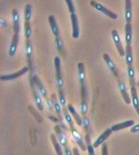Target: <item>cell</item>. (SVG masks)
Here are the masks:
<instances>
[{
  "label": "cell",
  "instance_id": "1",
  "mask_svg": "<svg viewBox=\"0 0 139 155\" xmlns=\"http://www.w3.org/2000/svg\"><path fill=\"white\" fill-rule=\"evenodd\" d=\"M29 82H30L31 92L32 93V95H33V98H34V101L35 104H36L38 109L40 111L43 112L44 110L43 102H42V100L40 98L39 94H38V93L37 92L36 88H35V84L34 83L33 79H32V76L31 75V74H30V76H29Z\"/></svg>",
  "mask_w": 139,
  "mask_h": 155
},
{
  "label": "cell",
  "instance_id": "2",
  "mask_svg": "<svg viewBox=\"0 0 139 155\" xmlns=\"http://www.w3.org/2000/svg\"><path fill=\"white\" fill-rule=\"evenodd\" d=\"M54 68L56 71V83L58 89H62L63 86V80L61 74V60L59 56H55L54 58Z\"/></svg>",
  "mask_w": 139,
  "mask_h": 155
},
{
  "label": "cell",
  "instance_id": "3",
  "mask_svg": "<svg viewBox=\"0 0 139 155\" xmlns=\"http://www.w3.org/2000/svg\"><path fill=\"white\" fill-rule=\"evenodd\" d=\"M90 5H91L93 8H95L97 10H98L99 12L103 13L105 15H106L109 17V18L113 19H116L118 18V15L117 14H116L115 13L112 12L111 10H109L108 8H106L104 7L103 5H102L99 3L95 2V1H91L90 2Z\"/></svg>",
  "mask_w": 139,
  "mask_h": 155
},
{
  "label": "cell",
  "instance_id": "4",
  "mask_svg": "<svg viewBox=\"0 0 139 155\" xmlns=\"http://www.w3.org/2000/svg\"><path fill=\"white\" fill-rule=\"evenodd\" d=\"M50 100L52 101V103H53V107L54 108V110H55L57 115V118L59 119L60 120V123L62 126L63 127H65L64 126V124L63 122V116H62V112H61V104L60 103L58 102V99L57 95L54 93L51 94L50 95Z\"/></svg>",
  "mask_w": 139,
  "mask_h": 155
},
{
  "label": "cell",
  "instance_id": "5",
  "mask_svg": "<svg viewBox=\"0 0 139 155\" xmlns=\"http://www.w3.org/2000/svg\"><path fill=\"white\" fill-rule=\"evenodd\" d=\"M28 70H29V68L28 66H25L15 73L1 75V76H0V79H1L2 81H10V80H15L19 77L22 76L24 74L26 73Z\"/></svg>",
  "mask_w": 139,
  "mask_h": 155
},
{
  "label": "cell",
  "instance_id": "6",
  "mask_svg": "<svg viewBox=\"0 0 139 155\" xmlns=\"http://www.w3.org/2000/svg\"><path fill=\"white\" fill-rule=\"evenodd\" d=\"M112 37L113 38V40H114L115 46L118 51L120 56H125V50L124 49L123 46H122V44L120 40V35L118 33L117 30H113L112 31Z\"/></svg>",
  "mask_w": 139,
  "mask_h": 155
},
{
  "label": "cell",
  "instance_id": "7",
  "mask_svg": "<svg viewBox=\"0 0 139 155\" xmlns=\"http://www.w3.org/2000/svg\"><path fill=\"white\" fill-rule=\"evenodd\" d=\"M103 58L106 62V64H107L108 68L111 71V72L114 74V76L116 78V79L120 78L119 71L117 68V67H116L114 62H113V60L111 59V58L109 57V55L108 54H104L103 55Z\"/></svg>",
  "mask_w": 139,
  "mask_h": 155
},
{
  "label": "cell",
  "instance_id": "8",
  "mask_svg": "<svg viewBox=\"0 0 139 155\" xmlns=\"http://www.w3.org/2000/svg\"><path fill=\"white\" fill-rule=\"evenodd\" d=\"M71 132V135L73 138L74 140L76 142V143L79 145V147L81 148L83 151H85L87 150L86 144H85L83 140L82 136L81 135L79 132L76 130V128L74 127L73 128L70 129Z\"/></svg>",
  "mask_w": 139,
  "mask_h": 155
},
{
  "label": "cell",
  "instance_id": "9",
  "mask_svg": "<svg viewBox=\"0 0 139 155\" xmlns=\"http://www.w3.org/2000/svg\"><path fill=\"white\" fill-rule=\"evenodd\" d=\"M25 54L27 58L28 67L30 70V73L32 70V46L30 40L26 41V47H25Z\"/></svg>",
  "mask_w": 139,
  "mask_h": 155
},
{
  "label": "cell",
  "instance_id": "10",
  "mask_svg": "<svg viewBox=\"0 0 139 155\" xmlns=\"http://www.w3.org/2000/svg\"><path fill=\"white\" fill-rule=\"evenodd\" d=\"M117 82H118L119 90L120 92V94L122 96V98L124 99V101L127 104H130L131 103V99L127 92V88H126L124 83L122 81L120 78H117Z\"/></svg>",
  "mask_w": 139,
  "mask_h": 155
},
{
  "label": "cell",
  "instance_id": "11",
  "mask_svg": "<svg viewBox=\"0 0 139 155\" xmlns=\"http://www.w3.org/2000/svg\"><path fill=\"white\" fill-rule=\"evenodd\" d=\"M12 17L13 21V30L14 34H19L20 33V15L17 9H13L12 12Z\"/></svg>",
  "mask_w": 139,
  "mask_h": 155
},
{
  "label": "cell",
  "instance_id": "12",
  "mask_svg": "<svg viewBox=\"0 0 139 155\" xmlns=\"http://www.w3.org/2000/svg\"><path fill=\"white\" fill-rule=\"evenodd\" d=\"M77 70H78V78L80 83L81 89L86 88L85 85V67L82 62H80L77 65Z\"/></svg>",
  "mask_w": 139,
  "mask_h": 155
},
{
  "label": "cell",
  "instance_id": "13",
  "mask_svg": "<svg viewBox=\"0 0 139 155\" xmlns=\"http://www.w3.org/2000/svg\"><path fill=\"white\" fill-rule=\"evenodd\" d=\"M71 20L72 24V37L74 39H77L79 36V28L78 19L75 14H71Z\"/></svg>",
  "mask_w": 139,
  "mask_h": 155
},
{
  "label": "cell",
  "instance_id": "14",
  "mask_svg": "<svg viewBox=\"0 0 139 155\" xmlns=\"http://www.w3.org/2000/svg\"><path fill=\"white\" fill-rule=\"evenodd\" d=\"M54 130L55 133L57 134L58 139H59V143L61 145H62L63 147L67 146V140L65 135H64L63 131L61 129V126L59 124H56L54 127Z\"/></svg>",
  "mask_w": 139,
  "mask_h": 155
},
{
  "label": "cell",
  "instance_id": "15",
  "mask_svg": "<svg viewBox=\"0 0 139 155\" xmlns=\"http://www.w3.org/2000/svg\"><path fill=\"white\" fill-rule=\"evenodd\" d=\"M112 130L111 128H107L106 130H104V132L99 136V137L97 138V140L93 143V147L94 148H98L99 147L100 145L103 143L107 138L110 136V134H112Z\"/></svg>",
  "mask_w": 139,
  "mask_h": 155
},
{
  "label": "cell",
  "instance_id": "16",
  "mask_svg": "<svg viewBox=\"0 0 139 155\" xmlns=\"http://www.w3.org/2000/svg\"><path fill=\"white\" fill-rule=\"evenodd\" d=\"M32 79H33V81H34L35 86L37 87L38 90H39L40 93L41 94V95L43 96V98L44 99L48 98L47 90L44 88V86H43V83H42L40 79L39 78V77H38L37 75H34L32 76Z\"/></svg>",
  "mask_w": 139,
  "mask_h": 155
},
{
  "label": "cell",
  "instance_id": "17",
  "mask_svg": "<svg viewBox=\"0 0 139 155\" xmlns=\"http://www.w3.org/2000/svg\"><path fill=\"white\" fill-rule=\"evenodd\" d=\"M134 124V120H127V121L120 122V123L116 124L114 125H113L111 127V130L112 132L119 131V130H123V129H125L127 128L130 127H132V126H133Z\"/></svg>",
  "mask_w": 139,
  "mask_h": 155
},
{
  "label": "cell",
  "instance_id": "18",
  "mask_svg": "<svg viewBox=\"0 0 139 155\" xmlns=\"http://www.w3.org/2000/svg\"><path fill=\"white\" fill-rule=\"evenodd\" d=\"M18 42H19V34H14V35H13L10 46H9V56L10 57H13L15 55L16 50H17Z\"/></svg>",
  "mask_w": 139,
  "mask_h": 155
},
{
  "label": "cell",
  "instance_id": "19",
  "mask_svg": "<svg viewBox=\"0 0 139 155\" xmlns=\"http://www.w3.org/2000/svg\"><path fill=\"white\" fill-rule=\"evenodd\" d=\"M67 108L68 109V110H69V112L71 113V114L74 120H75V122H76V124L78 126H79V127H81V126L82 125V118H81L79 114L77 113L75 108L73 107L71 104H68L67 106Z\"/></svg>",
  "mask_w": 139,
  "mask_h": 155
},
{
  "label": "cell",
  "instance_id": "20",
  "mask_svg": "<svg viewBox=\"0 0 139 155\" xmlns=\"http://www.w3.org/2000/svg\"><path fill=\"white\" fill-rule=\"evenodd\" d=\"M132 19V2L130 0L125 1V19L127 24H130Z\"/></svg>",
  "mask_w": 139,
  "mask_h": 155
},
{
  "label": "cell",
  "instance_id": "21",
  "mask_svg": "<svg viewBox=\"0 0 139 155\" xmlns=\"http://www.w3.org/2000/svg\"><path fill=\"white\" fill-rule=\"evenodd\" d=\"M48 22H49L52 32H53V34L54 35V36L59 37L60 34L59 29L56 22L55 18H54L53 15H49V17H48Z\"/></svg>",
  "mask_w": 139,
  "mask_h": 155
},
{
  "label": "cell",
  "instance_id": "22",
  "mask_svg": "<svg viewBox=\"0 0 139 155\" xmlns=\"http://www.w3.org/2000/svg\"><path fill=\"white\" fill-rule=\"evenodd\" d=\"M125 56H126V63L127 66L133 65V56H132V50L131 44H127L125 49Z\"/></svg>",
  "mask_w": 139,
  "mask_h": 155
},
{
  "label": "cell",
  "instance_id": "23",
  "mask_svg": "<svg viewBox=\"0 0 139 155\" xmlns=\"http://www.w3.org/2000/svg\"><path fill=\"white\" fill-rule=\"evenodd\" d=\"M50 140L52 142V144H53V145L54 146V150H55L57 154V155H63V153L62 148H61V144L57 141L55 135L53 134H51L50 135Z\"/></svg>",
  "mask_w": 139,
  "mask_h": 155
},
{
  "label": "cell",
  "instance_id": "24",
  "mask_svg": "<svg viewBox=\"0 0 139 155\" xmlns=\"http://www.w3.org/2000/svg\"><path fill=\"white\" fill-rule=\"evenodd\" d=\"M132 38V28L131 24H127L125 25V41L127 44H131Z\"/></svg>",
  "mask_w": 139,
  "mask_h": 155
},
{
  "label": "cell",
  "instance_id": "25",
  "mask_svg": "<svg viewBox=\"0 0 139 155\" xmlns=\"http://www.w3.org/2000/svg\"><path fill=\"white\" fill-rule=\"evenodd\" d=\"M128 70V75L129 78V82H130V87H135L136 86V82H135V72L134 68L133 65L129 66L127 68Z\"/></svg>",
  "mask_w": 139,
  "mask_h": 155
},
{
  "label": "cell",
  "instance_id": "26",
  "mask_svg": "<svg viewBox=\"0 0 139 155\" xmlns=\"http://www.w3.org/2000/svg\"><path fill=\"white\" fill-rule=\"evenodd\" d=\"M63 112L64 117V118H65V120L67 121V124H69L70 129L73 128L75 127H74L73 118L71 117V116L69 114V110H68V109L66 106H64V107H63Z\"/></svg>",
  "mask_w": 139,
  "mask_h": 155
},
{
  "label": "cell",
  "instance_id": "27",
  "mask_svg": "<svg viewBox=\"0 0 139 155\" xmlns=\"http://www.w3.org/2000/svg\"><path fill=\"white\" fill-rule=\"evenodd\" d=\"M85 143L87 150L88 152V155H95L94 152V147H93V144L91 143V137H90L89 134H86L85 137Z\"/></svg>",
  "mask_w": 139,
  "mask_h": 155
},
{
  "label": "cell",
  "instance_id": "28",
  "mask_svg": "<svg viewBox=\"0 0 139 155\" xmlns=\"http://www.w3.org/2000/svg\"><path fill=\"white\" fill-rule=\"evenodd\" d=\"M28 110L30 112V113H31L32 115H33L34 118L36 119V120L38 122H39V123H41V122H43V117H42L41 115L36 111V110L33 107V106H28Z\"/></svg>",
  "mask_w": 139,
  "mask_h": 155
},
{
  "label": "cell",
  "instance_id": "29",
  "mask_svg": "<svg viewBox=\"0 0 139 155\" xmlns=\"http://www.w3.org/2000/svg\"><path fill=\"white\" fill-rule=\"evenodd\" d=\"M24 35L26 40H30L31 35H32V28L30 21H24Z\"/></svg>",
  "mask_w": 139,
  "mask_h": 155
},
{
  "label": "cell",
  "instance_id": "30",
  "mask_svg": "<svg viewBox=\"0 0 139 155\" xmlns=\"http://www.w3.org/2000/svg\"><path fill=\"white\" fill-rule=\"evenodd\" d=\"M24 17V21H30L32 17V6L30 4H28L25 5Z\"/></svg>",
  "mask_w": 139,
  "mask_h": 155
},
{
  "label": "cell",
  "instance_id": "31",
  "mask_svg": "<svg viewBox=\"0 0 139 155\" xmlns=\"http://www.w3.org/2000/svg\"><path fill=\"white\" fill-rule=\"evenodd\" d=\"M55 44L57 48V50L61 54V56H63L64 54V46H63V42L62 41V39L61 38L60 36L56 37L55 38Z\"/></svg>",
  "mask_w": 139,
  "mask_h": 155
},
{
  "label": "cell",
  "instance_id": "32",
  "mask_svg": "<svg viewBox=\"0 0 139 155\" xmlns=\"http://www.w3.org/2000/svg\"><path fill=\"white\" fill-rule=\"evenodd\" d=\"M82 124L83 125V128L85 129L86 134H89L90 131V124L88 118L87 116H83L82 118Z\"/></svg>",
  "mask_w": 139,
  "mask_h": 155
},
{
  "label": "cell",
  "instance_id": "33",
  "mask_svg": "<svg viewBox=\"0 0 139 155\" xmlns=\"http://www.w3.org/2000/svg\"><path fill=\"white\" fill-rule=\"evenodd\" d=\"M65 2L68 6V9H69V11L71 13V14H75V6H74V4H73V2L71 1V0H66Z\"/></svg>",
  "mask_w": 139,
  "mask_h": 155
},
{
  "label": "cell",
  "instance_id": "34",
  "mask_svg": "<svg viewBox=\"0 0 139 155\" xmlns=\"http://www.w3.org/2000/svg\"><path fill=\"white\" fill-rule=\"evenodd\" d=\"M102 155H108V146H107V144H106V143H103L102 144Z\"/></svg>",
  "mask_w": 139,
  "mask_h": 155
},
{
  "label": "cell",
  "instance_id": "35",
  "mask_svg": "<svg viewBox=\"0 0 139 155\" xmlns=\"http://www.w3.org/2000/svg\"><path fill=\"white\" fill-rule=\"evenodd\" d=\"M45 101H46V104L47 108L50 110V111L53 110V103H52L51 100H50L48 98H47L45 99Z\"/></svg>",
  "mask_w": 139,
  "mask_h": 155
},
{
  "label": "cell",
  "instance_id": "36",
  "mask_svg": "<svg viewBox=\"0 0 139 155\" xmlns=\"http://www.w3.org/2000/svg\"><path fill=\"white\" fill-rule=\"evenodd\" d=\"M64 154L65 155H73L72 152H71V150L70 148L69 147L68 145L64 147Z\"/></svg>",
  "mask_w": 139,
  "mask_h": 155
},
{
  "label": "cell",
  "instance_id": "37",
  "mask_svg": "<svg viewBox=\"0 0 139 155\" xmlns=\"http://www.w3.org/2000/svg\"><path fill=\"white\" fill-rule=\"evenodd\" d=\"M130 132L132 133H136V132H139V124L134 125V127H132L130 129Z\"/></svg>",
  "mask_w": 139,
  "mask_h": 155
},
{
  "label": "cell",
  "instance_id": "38",
  "mask_svg": "<svg viewBox=\"0 0 139 155\" xmlns=\"http://www.w3.org/2000/svg\"><path fill=\"white\" fill-rule=\"evenodd\" d=\"M49 119H50L51 121H53V122H54V123H56V124L60 122L59 119L57 117H55V116H52V115L49 116Z\"/></svg>",
  "mask_w": 139,
  "mask_h": 155
},
{
  "label": "cell",
  "instance_id": "39",
  "mask_svg": "<svg viewBox=\"0 0 139 155\" xmlns=\"http://www.w3.org/2000/svg\"><path fill=\"white\" fill-rule=\"evenodd\" d=\"M73 155H80L79 152L76 147H73Z\"/></svg>",
  "mask_w": 139,
  "mask_h": 155
},
{
  "label": "cell",
  "instance_id": "40",
  "mask_svg": "<svg viewBox=\"0 0 139 155\" xmlns=\"http://www.w3.org/2000/svg\"><path fill=\"white\" fill-rule=\"evenodd\" d=\"M138 85L139 86V81H138Z\"/></svg>",
  "mask_w": 139,
  "mask_h": 155
}]
</instances>
